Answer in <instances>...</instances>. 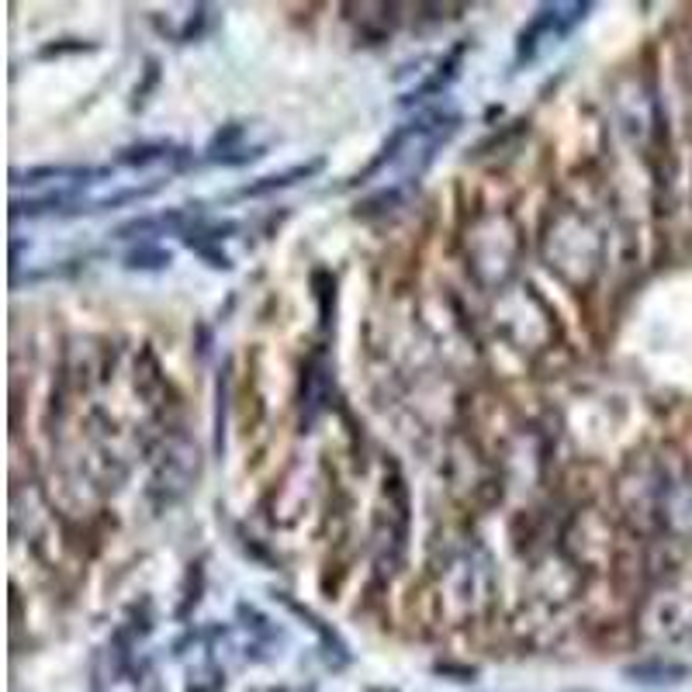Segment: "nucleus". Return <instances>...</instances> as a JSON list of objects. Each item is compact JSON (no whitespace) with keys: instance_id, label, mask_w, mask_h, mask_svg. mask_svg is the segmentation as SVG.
Wrapping results in <instances>:
<instances>
[{"instance_id":"obj_1","label":"nucleus","mask_w":692,"mask_h":692,"mask_svg":"<svg viewBox=\"0 0 692 692\" xmlns=\"http://www.w3.org/2000/svg\"><path fill=\"white\" fill-rule=\"evenodd\" d=\"M589 14V4H567V7H543L530 21V28L519 35V60H534L536 49L551 38H565L582 18Z\"/></svg>"},{"instance_id":"obj_2","label":"nucleus","mask_w":692,"mask_h":692,"mask_svg":"<svg viewBox=\"0 0 692 692\" xmlns=\"http://www.w3.org/2000/svg\"><path fill=\"white\" fill-rule=\"evenodd\" d=\"M111 173V166H35V170H25V173H14V188H21V184H42V181H84V184H91V181H101V177H108Z\"/></svg>"},{"instance_id":"obj_3","label":"nucleus","mask_w":692,"mask_h":692,"mask_svg":"<svg viewBox=\"0 0 692 692\" xmlns=\"http://www.w3.org/2000/svg\"><path fill=\"white\" fill-rule=\"evenodd\" d=\"M322 170V159H312V163H302V166H291V170H284V173H270V177H260L256 184H246V188H239V197H260V194H270V190H281V188H291V184H298V181H309L312 173Z\"/></svg>"},{"instance_id":"obj_4","label":"nucleus","mask_w":692,"mask_h":692,"mask_svg":"<svg viewBox=\"0 0 692 692\" xmlns=\"http://www.w3.org/2000/svg\"><path fill=\"white\" fill-rule=\"evenodd\" d=\"M170 157V146L166 142H142V146H132L125 149L118 163H125V166H146V163H157V159Z\"/></svg>"},{"instance_id":"obj_5","label":"nucleus","mask_w":692,"mask_h":692,"mask_svg":"<svg viewBox=\"0 0 692 692\" xmlns=\"http://www.w3.org/2000/svg\"><path fill=\"white\" fill-rule=\"evenodd\" d=\"M170 263V253L166 250H135L128 253V267H142V270H159Z\"/></svg>"},{"instance_id":"obj_6","label":"nucleus","mask_w":692,"mask_h":692,"mask_svg":"<svg viewBox=\"0 0 692 692\" xmlns=\"http://www.w3.org/2000/svg\"><path fill=\"white\" fill-rule=\"evenodd\" d=\"M630 675L633 679H640V682H661V675L668 679V675H686V668H672V664H640V668H630Z\"/></svg>"}]
</instances>
